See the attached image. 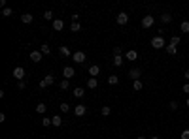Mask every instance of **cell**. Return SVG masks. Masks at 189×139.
Segmentation results:
<instances>
[{"mask_svg":"<svg viewBox=\"0 0 189 139\" xmlns=\"http://www.w3.org/2000/svg\"><path fill=\"white\" fill-rule=\"evenodd\" d=\"M151 47H153V49H163V47H166L165 38H163V36H155V38L151 40Z\"/></svg>","mask_w":189,"mask_h":139,"instance_id":"cell-1","label":"cell"},{"mask_svg":"<svg viewBox=\"0 0 189 139\" xmlns=\"http://www.w3.org/2000/svg\"><path fill=\"white\" fill-rule=\"evenodd\" d=\"M85 58H87V56H85L83 51H76V53L72 55V60H74V62H78V64H83Z\"/></svg>","mask_w":189,"mask_h":139,"instance_id":"cell-2","label":"cell"},{"mask_svg":"<svg viewBox=\"0 0 189 139\" xmlns=\"http://www.w3.org/2000/svg\"><path fill=\"white\" fill-rule=\"evenodd\" d=\"M153 23H155L153 15H144V19H142V28H151Z\"/></svg>","mask_w":189,"mask_h":139,"instance_id":"cell-3","label":"cell"},{"mask_svg":"<svg viewBox=\"0 0 189 139\" xmlns=\"http://www.w3.org/2000/svg\"><path fill=\"white\" fill-rule=\"evenodd\" d=\"M63 75H64V79H72V77L76 75V70L72 68V66H66V68L63 70Z\"/></svg>","mask_w":189,"mask_h":139,"instance_id":"cell-4","label":"cell"},{"mask_svg":"<svg viewBox=\"0 0 189 139\" xmlns=\"http://www.w3.org/2000/svg\"><path fill=\"white\" fill-rule=\"evenodd\" d=\"M127 23H129V15H127L125 12L117 13V24H121V27H123V24H127Z\"/></svg>","mask_w":189,"mask_h":139,"instance_id":"cell-5","label":"cell"},{"mask_svg":"<svg viewBox=\"0 0 189 139\" xmlns=\"http://www.w3.org/2000/svg\"><path fill=\"white\" fill-rule=\"evenodd\" d=\"M129 75H131V79H132V81H138V79H140V75H142V70H140V68H132V70L129 71Z\"/></svg>","mask_w":189,"mask_h":139,"instance_id":"cell-6","label":"cell"},{"mask_svg":"<svg viewBox=\"0 0 189 139\" xmlns=\"http://www.w3.org/2000/svg\"><path fill=\"white\" fill-rule=\"evenodd\" d=\"M12 75H13L17 81H23V77H25V70L21 68V66H19V68H15V70H13V73H12Z\"/></svg>","mask_w":189,"mask_h":139,"instance_id":"cell-7","label":"cell"},{"mask_svg":"<svg viewBox=\"0 0 189 139\" xmlns=\"http://www.w3.org/2000/svg\"><path fill=\"white\" fill-rule=\"evenodd\" d=\"M85 111H87V107H85V105H76L74 107V115L76 117H83Z\"/></svg>","mask_w":189,"mask_h":139,"instance_id":"cell-8","label":"cell"},{"mask_svg":"<svg viewBox=\"0 0 189 139\" xmlns=\"http://www.w3.org/2000/svg\"><path fill=\"white\" fill-rule=\"evenodd\" d=\"M30 60H32V62H40V60H42V51H32V53H30Z\"/></svg>","mask_w":189,"mask_h":139,"instance_id":"cell-9","label":"cell"},{"mask_svg":"<svg viewBox=\"0 0 189 139\" xmlns=\"http://www.w3.org/2000/svg\"><path fill=\"white\" fill-rule=\"evenodd\" d=\"M127 58H129V60H136V58H138V53H136V51L134 49H131V51H127Z\"/></svg>","mask_w":189,"mask_h":139,"instance_id":"cell-10","label":"cell"},{"mask_svg":"<svg viewBox=\"0 0 189 139\" xmlns=\"http://www.w3.org/2000/svg\"><path fill=\"white\" fill-rule=\"evenodd\" d=\"M44 83L47 85V86H49V85H53V83H55V77H53V73H47V75H45V77H44Z\"/></svg>","mask_w":189,"mask_h":139,"instance_id":"cell-11","label":"cell"},{"mask_svg":"<svg viewBox=\"0 0 189 139\" xmlns=\"http://www.w3.org/2000/svg\"><path fill=\"white\" fill-rule=\"evenodd\" d=\"M53 28L55 30H63L64 28V23L61 21V19H55V21H53Z\"/></svg>","mask_w":189,"mask_h":139,"instance_id":"cell-12","label":"cell"},{"mask_svg":"<svg viewBox=\"0 0 189 139\" xmlns=\"http://www.w3.org/2000/svg\"><path fill=\"white\" fill-rule=\"evenodd\" d=\"M51 124H53V126H57V128H59L61 124H63V118H61L59 115H55L53 118H51Z\"/></svg>","mask_w":189,"mask_h":139,"instance_id":"cell-13","label":"cell"},{"mask_svg":"<svg viewBox=\"0 0 189 139\" xmlns=\"http://www.w3.org/2000/svg\"><path fill=\"white\" fill-rule=\"evenodd\" d=\"M21 21H23L25 24L32 23V15H30V13H23V15H21Z\"/></svg>","mask_w":189,"mask_h":139,"instance_id":"cell-14","label":"cell"},{"mask_svg":"<svg viewBox=\"0 0 189 139\" xmlns=\"http://www.w3.org/2000/svg\"><path fill=\"white\" fill-rule=\"evenodd\" d=\"M87 86H89V89H96V86H99V81H96V77H91V79L87 81Z\"/></svg>","mask_w":189,"mask_h":139,"instance_id":"cell-15","label":"cell"},{"mask_svg":"<svg viewBox=\"0 0 189 139\" xmlns=\"http://www.w3.org/2000/svg\"><path fill=\"white\" fill-rule=\"evenodd\" d=\"M100 73V68H99V66H91V68H89V75L91 77H95V75H99Z\"/></svg>","mask_w":189,"mask_h":139,"instance_id":"cell-16","label":"cell"},{"mask_svg":"<svg viewBox=\"0 0 189 139\" xmlns=\"http://www.w3.org/2000/svg\"><path fill=\"white\" fill-rule=\"evenodd\" d=\"M59 53L63 55V56H70V49L66 47V45H61V47H59Z\"/></svg>","mask_w":189,"mask_h":139,"instance_id":"cell-17","label":"cell"},{"mask_svg":"<svg viewBox=\"0 0 189 139\" xmlns=\"http://www.w3.org/2000/svg\"><path fill=\"white\" fill-rule=\"evenodd\" d=\"M180 30L183 34H189V21H183L182 24H180Z\"/></svg>","mask_w":189,"mask_h":139,"instance_id":"cell-18","label":"cell"},{"mask_svg":"<svg viewBox=\"0 0 189 139\" xmlns=\"http://www.w3.org/2000/svg\"><path fill=\"white\" fill-rule=\"evenodd\" d=\"M165 49H166V53H168V55H176V53H178V47H174V45H170V43H168Z\"/></svg>","mask_w":189,"mask_h":139,"instance_id":"cell-19","label":"cell"},{"mask_svg":"<svg viewBox=\"0 0 189 139\" xmlns=\"http://www.w3.org/2000/svg\"><path fill=\"white\" fill-rule=\"evenodd\" d=\"M45 109H47V105H45V104H38L36 105V113H40V115H44Z\"/></svg>","mask_w":189,"mask_h":139,"instance_id":"cell-20","label":"cell"},{"mask_svg":"<svg viewBox=\"0 0 189 139\" xmlns=\"http://www.w3.org/2000/svg\"><path fill=\"white\" fill-rule=\"evenodd\" d=\"M83 94H85V90L81 89V86H78V89H74V96H76V98H81Z\"/></svg>","mask_w":189,"mask_h":139,"instance_id":"cell-21","label":"cell"},{"mask_svg":"<svg viewBox=\"0 0 189 139\" xmlns=\"http://www.w3.org/2000/svg\"><path fill=\"white\" fill-rule=\"evenodd\" d=\"M161 21H163V23H170V21H172V15H170V13H163V15H161Z\"/></svg>","mask_w":189,"mask_h":139,"instance_id":"cell-22","label":"cell"},{"mask_svg":"<svg viewBox=\"0 0 189 139\" xmlns=\"http://www.w3.org/2000/svg\"><path fill=\"white\" fill-rule=\"evenodd\" d=\"M121 64H123V56H121V55H119V56H114V66H117V68H119Z\"/></svg>","mask_w":189,"mask_h":139,"instance_id":"cell-23","label":"cell"},{"mask_svg":"<svg viewBox=\"0 0 189 139\" xmlns=\"http://www.w3.org/2000/svg\"><path fill=\"white\" fill-rule=\"evenodd\" d=\"M170 45L178 47V45H180V36H172V38H170Z\"/></svg>","mask_w":189,"mask_h":139,"instance_id":"cell-24","label":"cell"},{"mask_svg":"<svg viewBox=\"0 0 189 139\" xmlns=\"http://www.w3.org/2000/svg\"><path fill=\"white\" fill-rule=\"evenodd\" d=\"M108 83L110 85H117V83H119V77H117V75H110L108 77Z\"/></svg>","mask_w":189,"mask_h":139,"instance_id":"cell-25","label":"cell"},{"mask_svg":"<svg viewBox=\"0 0 189 139\" xmlns=\"http://www.w3.org/2000/svg\"><path fill=\"white\" fill-rule=\"evenodd\" d=\"M70 30H72V32H80V30H81L80 23H72V24H70Z\"/></svg>","mask_w":189,"mask_h":139,"instance_id":"cell-26","label":"cell"},{"mask_svg":"<svg viewBox=\"0 0 189 139\" xmlns=\"http://www.w3.org/2000/svg\"><path fill=\"white\" fill-rule=\"evenodd\" d=\"M49 53H51V47H49L47 43H44L42 45V55H49Z\"/></svg>","mask_w":189,"mask_h":139,"instance_id":"cell-27","label":"cell"},{"mask_svg":"<svg viewBox=\"0 0 189 139\" xmlns=\"http://www.w3.org/2000/svg\"><path fill=\"white\" fill-rule=\"evenodd\" d=\"M59 86H61V89H63V90H66V89H68V79H63V81H61V83H59Z\"/></svg>","mask_w":189,"mask_h":139,"instance_id":"cell-28","label":"cell"},{"mask_svg":"<svg viewBox=\"0 0 189 139\" xmlns=\"http://www.w3.org/2000/svg\"><path fill=\"white\" fill-rule=\"evenodd\" d=\"M110 113H112V109H110L108 105H104V107H102V117H108Z\"/></svg>","mask_w":189,"mask_h":139,"instance_id":"cell-29","label":"cell"},{"mask_svg":"<svg viewBox=\"0 0 189 139\" xmlns=\"http://www.w3.org/2000/svg\"><path fill=\"white\" fill-rule=\"evenodd\" d=\"M12 15V8H4L2 9V17H9Z\"/></svg>","mask_w":189,"mask_h":139,"instance_id":"cell-30","label":"cell"},{"mask_svg":"<svg viewBox=\"0 0 189 139\" xmlns=\"http://www.w3.org/2000/svg\"><path fill=\"white\" fill-rule=\"evenodd\" d=\"M44 19H47V21H51V19H53V12H51V9H47V12L44 13Z\"/></svg>","mask_w":189,"mask_h":139,"instance_id":"cell-31","label":"cell"},{"mask_svg":"<svg viewBox=\"0 0 189 139\" xmlns=\"http://www.w3.org/2000/svg\"><path fill=\"white\" fill-rule=\"evenodd\" d=\"M132 89H134V90H142V83H140V81H134V83H132Z\"/></svg>","mask_w":189,"mask_h":139,"instance_id":"cell-32","label":"cell"},{"mask_svg":"<svg viewBox=\"0 0 189 139\" xmlns=\"http://www.w3.org/2000/svg\"><path fill=\"white\" fill-rule=\"evenodd\" d=\"M61 111H63V113H68V111H70V105H68V104H61Z\"/></svg>","mask_w":189,"mask_h":139,"instance_id":"cell-33","label":"cell"},{"mask_svg":"<svg viewBox=\"0 0 189 139\" xmlns=\"http://www.w3.org/2000/svg\"><path fill=\"white\" fill-rule=\"evenodd\" d=\"M49 124H51V118L44 117V118H42V126H49Z\"/></svg>","mask_w":189,"mask_h":139,"instance_id":"cell-34","label":"cell"},{"mask_svg":"<svg viewBox=\"0 0 189 139\" xmlns=\"http://www.w3.org/2000/svg\"><path fill=\"white\" fill-rule=\"evenodd\" d=\"M168 107H170L172 111H176V109H178V102H170V104H168Z\"/></svg>","mask_w":189,"mask_h":139,"instance_id":"cell-35","label":"cell"},{"mask_svg":"<svg viewBox=\"0 0 189 139\" xmlns=\"http://www.w3.org/2000/svg\"><path fill=\"white\" fill-rule=\"evenodd\" d=\"M121 55V47H114V56H119Z\"/></svg>","mask_w":189,"mask_h":139,"instance_id":"cell-36","label":"cell"},{"mask_svg":"<svg viewBox=\"0 0 189 139\" xmlns=\"http://www.w3.org/2000/svg\"><path fill=\"white\" fill-rule=\"evenodd\" d=\"M182 139H189V130H183L182 132Z\"/></svg>","mask_w":189,"mask_h":139,"instance_id":"cell-37","label":"cell"},{"mask_svg":"<svg viewBox=\"0 0 189 139\" xmlns=\"http://www.w3.org/2000/svg\"><path fill=\"white\" fill-rule=\"evenodd\" d=\"M183 92H185V94L189 96V83H185V85H183V89H182Z\"/></svg>","mask_w":189,"mask_h":139,"instance_id":"cell-38","label":"cell"},{"mask_svg":"<svg viewBox=\"0 0 189 139\" xmlns=\"http://www.w3.org/2000/svg\"><path fill=\"white\" fill-rule=\"evenodd\" d=\"M25 86H27V83H25V81H19V83H17V89H25Z\"/></svg>","mask_w":189,"mask_h":139,"instance_id":"cell-39","label":"cell"},{"mask_svg":"<svg viewBox=\"0 0 189 139\" xmlns=\"http://www.w3.org/2000/svg\"><path fill=\"white\" fill-rule=\"evenodd\" d=\"M183 77H185V81H189V70L183 71Z\"/></svg>","mask_w":189,"mask_h":139,"instance_id":"cell-40","label":"cell"},{"mask_svg":"<svg viewBox=\"0 0 189 139\" xmlns=\"http://www.w3.org/2000/svg\"><path fill=\"white\" fill-rule=\"evenodd\" d=\"M151 139H161V137H157V135H153V137H151Z\"/></svg>","mask_w":189,"mask_h":139,"instance_id":"cell-41","label":"cell"},{"mask_svg":"<svg viewBox=\"0 0 189 139\" xmlns=\"http://www.w3.org/2000/svg\"><path fill=\"white\" fill-rule=\"evenodd\" d=\"M138 139H146V137H144V135H138Z\"/></svg>","mask_w":189,"mask_h":139,"instance_id":"cell-42","label":"cell"},{"mask_svg":"<svg viewBox=\"0 0 189 139\" xmlns=\"http://www.w3.org/2000/svg\"><path fill=\"white\" fill-rule=\"evenodd\" d=\"M187 107H189V98H187Z\"/></svg>","mask_w":189,"mask_h":139,"instance_id":"cell-43","label":"cell"}]
</instances>
